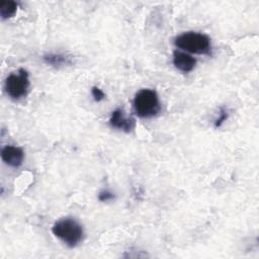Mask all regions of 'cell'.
Returning a JSON list of instances; mask_svg holds the SVG:
<instances>
[{
    "instance_id": "cell-1",
    "label": "cell",
    "mask_w": 259,
    "mask_h": 259,
    "mask_svg": "<svg viewBox=\"0 0 259 259\" xmlns=\"http://www.w3.org/2000/svg\"><path fill=\"white\" fill-rule=\"evenodd\" d=\"M52 233L70 248L78 246L84 239L82 225L73 218H63L57 221L52 227Z\"/></svg>"
},
{
    "instance_id": "cell-2",
    "label": "cell",
    "mask_w": 259,
    "mask_h": 259,
    "mask_svg": "<svg viewBox=\"0 0 259 259\" xmlns=\"http://www.w3.org/2000/svg\"><path fill=\"white\" fill-rule=\"evenodd\" d=\"M135 113L141 118H151L161 111V103L157 92L153 89L144 88L138 91L133 101Z\"/></svg>"
},
{
    "instance_id": "cell-3",
    "label": "cell",
    "mask_w": 259,
    "mask_h": 259,
    "mask_svg": "<svg viewBox=\"0 0 259 259\" xmlns=\"http://www.w3.org/2000/svg\"><path fill=\"white\" fill-rule=\"evenodd\" d=\"M174 46L178 49L196 55H209L211 51L210 38L200 32L187 31L174 38Z\"/></svg>"
},
{
    "instance_id": "cell-4",
    "label": "cell",
    "mask_w": 259,
    "mask_h": 259,
    "mask_svg": "<svg viewBox=\"0 0 259 259\" xmlns=\"http://www.w3.org/2000/svg\"><path fill=\"white\" fill-rule=\"evenodd\" d=\"M29 85L28 72L20 68L17 72L7 76L4 82V90L7 96L12 100H20L27 95Z\"/></svg>"
},
{
    "instance_id": "cell-5",
    "label": "cell",
    "mask_w": 259,
    "mask_h": 259,
    "mask_svg": "<svg viewBox=\"0 0 259 259\" xmlns=\"http://www.w3.org/2000/svg\"><path fill=\"white\" fill-rule=\"evenodd\" d=\"M109 125L114 130L131 133L136 127V120L134 117L126 116L122 108H116L110 114Z\"/></svg>"
},
{
    "instance_id": "cell-6",
    "label": "cell",
    "mask_w": 259,
    "mask_h": 259,
    "mask_svg": "<svg viewBox=\"0 0 259 259\" xmlns=\"http://www.w3.org/2000/svg\"><path fill=\"white\" fill-rule=\"evenodd\" d=\"M1 159L9 167L18 168L24 161V152L19 147L7 145L1 150Z\"/></svg>"
},
{
    "instance_id": "cell-7",
    "label": "cell",
    "mask_w": 259,
    "mask_h": 259,
    "mask_svg": "<svg viewBox=\"0 0 259 259\" xmlns=\"http://www.w3.org/2000/svg\"><path fill=\"white\" fill-rule=\"evenodd\" d=\"M172 62L174 67L179 70L182 73H190L191 71H193V69L196 66V59L194 57H192L191 55L185 53V52H181V51H174L173 52V58H172Z\"/></svg>"
},
{
    "instance_id": "cell-8",
    "label": "cell",
    "mask_w": 259,
    "mask_h": 259,
    "mask_svg": "<svg viewBox=\"0 0 259 259\" xmlns=\"http://www.w3.org/2000/svg\"><path fill=\"white\" fill-rule=\"evenodd\" d=\"M42 61L52 67L60 68L65 66H70L73 64V59L71 56L60 54V53H49L42 56Z\"/></svg>"
},
{
    "instance_id": "cell-9",
    "label": "cell",
    "mask_w": 259,
    "mask_h": 259,
    "mask_svg": "<svg viewBox=\"0 0 259 259\" xmlns=\"http://www.w3.org/2000/svg\"><path fill=\"white\" fill-rule=\"evenodd\" d=\"M18 4L13 0H2L0 1V16L3 20L11 18L17 11Z\"/></svg>"
},
{
    "instance_id": "cell-10",
    "label": "cell",
    "mask_w": 259,
    "mask_h": 259,
    "mask_svg": "<svg viewBox=\"0 0 259 259\" xmlns=\"http://www.w3.org/2000/svg\"><path fill=\"white\" fill-rule=\"evenodd\" d=\"M228 118H229V111H228V109L225 108V107H221L220 113H219L218 117H217V118L214 119V121H213V126H214L215 128L221 127V126L223 125V123H224L225 121H227Z\"/></svg>"
},
{
    "instance_id": "cell-11",
    "label": "cell",
    "mask_w": 259,
    "mask_h": 259,
    "mask_svg": "<svg viewBox=\"0 0 259 259\" xmlns=\"http://www.w3.org/2000/svg\"><path fill=\"white\" fill-rule=\"evenodd\" d=\"M114 199H115V194L108 189H103L98 193V200L101 202L112 201Z\"/></svg>"
},
{
    "instance_id": "cell-12",
    "label": "cell",
    "mask_w": 259,
    "mask_h": 259,
    "mask_svg": "<svg viewBox=\"0 0 259 259\" xmlns=\"http://www.w3.org/2000/svg\"><path fill=\"white\" fill-rule=\"evenodd\" d=\"M91 95L96 102H100L105 98V93L97 86H92L91 88Z\"/></svg>"
}]
</instances>
